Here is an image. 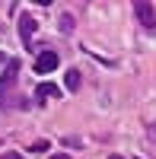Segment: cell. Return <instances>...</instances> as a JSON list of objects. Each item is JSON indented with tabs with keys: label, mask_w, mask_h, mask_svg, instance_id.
I'll use <instances>...</instances> for the list:
<instances>
[{
	"label": "cell",
	"mask_w": 156,
	"mask_h": 159,
	"mask_svg": "<svg viewBox=\"0 0 156 159\" xmlns=\"http://www.w3.org/2000/svg\"><path fill=\"white\" fill-rule=\"evenodd\" d=\"M61 29L70 32V29H73V19H70V16H61Z\"/></svg>",
	"instance_id": "obj_7"
},
{
	"label": "cell",
	"mask_w": 156,
	"mask_h": 159,
	"mask_svg": "<svg viewBox=\"0 0 156 159\" xmlns=\"http://www.w3.org/2000/svg\"><path fill=\"white\" fill-rule=\"evenodd\" d=\"M54 96H57V86H54V83H42V86H38V92H35V102L42 105V102L54 99Z\"/></svg>",
	"instance_id": "obj_5"
},
{
	"label": "cell",
	"mask_w": 156,
	"mask_h": 159,
	"mask_svg": "<svg viewBox=\"0 0 156 159\" xmlns=\"http://www.w3.org/2000/svg\"><path fill=\"white\" fill-rule=\"evenodd\" d=\"M108 159H124V156H108Z\"/></svg>",
	"instance_id": "obj_12"
},
{
	"label": "cell",
	"mask_w": 156,
	"mask_h": 159,
	"mask_svg": "<svg viewBox=\"0 0 156 159\" xmlns=\"http://www.w3.org/2000/svg\"><path fill=\"white\" fill-rule=\"evenodd\" d=\"M64 86H67L70 92L80 89V70H67V73H64Z\"/></svg>",
	"instance_id": "obj_6"
},
{
	"label": "cell",
	"mask_w": 156,
	"mask_h": 159,
	"mask_svg": "<svg viewBox=\"0 0 156 159\" xmlns=\"http://www.w3.org/2000/svg\"><path fill=\"white\" fill-rule=\"evenodd\" d=\"M32 150H38V153L48 150V140H35V143H32Z\"/></svg>",
	"instance_id": "obj_8"
},
{
	"label": "cell",
	"mask_w": 156,
	"mask_h": 159,
	"mask_svg": "<svg viewBox=\"0 0 156 159\" xmlns=\"http://www.w3.org/2000/svg\"><path fill=\"white\" fill-rule=\"evenodd\" d=\"M134 13H137V19L147 25V29H156V16H153V3H134Z\"/></svg>",
	"instance_id": "obj_4"
},
{
	"label": "cell",
	"mask_w": 156,
	"mask_h": 159,
	"mask_svg": "<svg viewBox=\"0 0 156 159\" xmlns=\"http://www.w3.org/2000/svg\"><path fill=\"white\" fill-rule=\"evenodd\" d=\"M35 29H38V22L32 19V13H22V16H19V38H22V48H32Z\"/></svg>",
	"instance_id": "obj_2"
},
{
	"label": "cell",
	"mask_w": 156,
	"mask_h": 159,
	"mask_svg": "<svg viewBox=\"0 0 156 159\" xmlns=\"http://www.w3.org/2000/svg\"><path fill=\"white\" fill-rule=\"evenodd\" d=\"M7 61H10V57H7V54H3V51H0V67H3V64H7Z\"/></svg>",
	"instance_id": "obj_10"
},
{
	"label": "cell",
	"mask_w": 156,
	"mask_h": 159,
	"mask_svg": "<svg viewBox=\"0 0 156 159\" xmlns=\"http://www.w3.org/2000/svg\"><path fill=\"white\" fill-rule=\"evenodd\" d=\"M57 51H42V54H38L35 57V64H32V67L38 70V73H51V70H57Z\"/></svg>",
	"instance_id": "obj_3"
},
{
	"label": "cell",
	"mask_w": 156,
	"mask_h": 159,
	"mask_svg": "<svg viewBox=\"0 0 156 159\" xmlns=\"http://www.w3.org/2000/svg\"><path fill=\"white\" fill-rule=\"evenodd\" d=\"M0 159H22V156H19V153H13V150H10V153H3V156H0Z\"/></svg>",
	"instance_id": "obj_9"
},
{
	"label": "cell",
	"mask_w": 156,
	"mask_h": 159,
	"mask_svg": "<svg viewBox=\"0 0 156 159\" xmlns=\"http://www.w3.org/2000/svg\"><path fill=\"white\" fill-rule=\"evenodd\" d=\"M16 80H19V61L10 57L3 76H0V108H25L29 105V99L16 96Z\"/></svg>",
	"instance_id": "obj_1"
},
{
	"label": "cell",
	"mask_w": 156,
	"mask_h": 159,
	"mask_svg": "<svg viewBox=\"0 0 156 159\" xmlns=\"http://www.w3.org/2000/svg\"><path fill=\"white\" fill-rule=\"evenodd\" d=\"M51 159H67V156H64V153H61V156H57V153H54V156H51Z\"/></svg>",
	"instance_id": "obj_11"
}]
</instances>
